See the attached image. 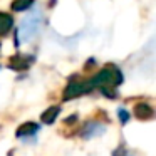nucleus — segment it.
<instances>
[{
    "mask_svg": "<svg viewBox=\"0 0 156 156\" xmlns=\"http://www.w3.org/2000/svg\"><path fill=\"white\" fill-rule=\"evenodd\" d=\"M92 87L99 89H116L122 82V74L116 66H108V67L101 69L94 77L89 79Z\"/></svg>",
    "mask_w": 156,
    "mask_h": 156,
    "instance_id": "1",
    "label": "nucleus"
},
{
    "mask_svg": "<svg viewBox=\"0 0 156 156\" xmlns=\"http://www.w3.org/2000/svg\"><path fill=\"white\" fill-rule=\"evenodd\" d=\"M92 84L91 81H72L67 84V87L64 89V94H62V99L64 101H69V99H74V98H79L82 94H87V92L92 91Z\"/></svg>",
    "mask_w": 156,
    "mask_h": 156,
    "instance_id": "2",
    "label": "nucleus"
},
{
    "mask_svg": "<svg viewBox=\"0 0 156 156\" xmlns=\"http://www.w3.org/2000/svg\"><path fill=\"white\" fill-rule=\"evenodd\" d=\"M39 129H41V128H39V124L29 121V122H24V124L15 131V136H17V138H30V136H34Z\"/></svg>",
    "mask_w": 156,
    "mask_h": 156,
    "instance_id": "3",
    "label": "nucleus"
},
{
    "mask_svg": "<svg viewBox=\"0 0 156 156\" xmlns=\"http://www.w3.org/2000/svg\"><path fill=\"white\" fill-rule=\"evenodd\" d=\"M30 64H32V57L15 55V57L10 59V69H15V71H25V69H29Z\"/></svg>",
    "mask_w": 156,
    "mask_h": 156,
    "instance_id": "4",
    "label": "nucleus"
},
{
    "mask_svg": "<svg viewBox=\"0 0 156 156\" xmlns=\"http://www.w3.org/2000/svg\"><path fill=\"white\" fill-rule=\"evenodd\" d=\"M59 112H61V108H59V106H51V108H47L41 114V121L44 122V124H52V122L57 119Z\"/></svg>",
    "mask_w": 156,
    "mask_h": 156,
    "instance_id": "5",
    "label": "nucleus"
},
{
    "mask_svg": "<svg viewBox=\"0 0 156 156\" xmlns=\"http://www.w3.org/2000/svg\"><path fill=\"white\" fill-rule=\"evenodd\" d=\"M12 27H14V19H12V15L0 12V35H7Z\"/></svg>",
    "mask_w": 156,
    "mask_h": 156,
    "instance_id": "6",
    "label": "nucleus"
},
{
    "mask_svg": "<svg viewBox=\"0 0 156 156\" xmlns=\"http://www.w3.org/2000/svg\"><path fill=\"white\" fill-rule=\"evenodd\" d=\"M134 114H136V118H139V119H149V118L154 116V111H153L148 104L139 102V104L134 106Z\"/></svg>",
    "mask_w": 156,
    "mask_h": 156,
    "instance_id": "7",
    "label": "nucleus"
},
{
    "mask_svg": "<svg viewBox=\"0 0 156 156\" xmlns=\"http://www.w3.org/2000/svg\"><path fill=\"white\" fill-rule=\"evenodd\" d=\"M102 131H104L102 124H99V122H87L86 128L82 129V136H84V138H91V136L99 134V133H102Z\"/></svg>",
    "mask_w": 156,
    "mask_h": 156,
    "instance_id": "8",
    "label": "nucleus"
},
{
    "mask_svg": "<svg viewBox=\"0 0 156 156\" xmlns=\"http://www.w3.org/2000/svg\"><path fill=\"white\" fill-rule=\"evenodd\" d=\"M32 4H34V0H15L14 4H12V10L24 12V10H27Z\"/></svg>",
    "mask_w": 156,
    "mask_h": 156,
    "instance_id": "9",
    "label": "nucleus"
},
{
    "mask_svg": "<svg viewBox=\"0 0 156 156\" xmlns=\"http://www.w3.org/2000/svg\"><path fill=\"white\" fill-rule=\"evenodd\" d=\"M119 119H121V122H126L129 119V114L124 111V109H119Z\"/></svg>",
    "mask_w": 156,
    "mask_h": 156,
    "instance_id": "10",
    "label": "nucleus"
}]
</instances>
